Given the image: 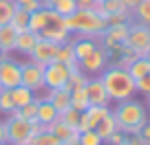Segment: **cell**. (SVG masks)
Instances as JSON below:
<instances>
[{
  "instance_id": "1",
  "label": "cell",
  "mask_w": 150,
  "mask_h": 145,
  "mask_svg": "<svg viewBox=\"0 0 150 145\" xmlns=\"http://www.w3.org/2000/svg\"><path fill=\"white\" fill-rule=\"evenodd\" d=\"M112 110V117L117 121V130L124 134H137L141 130L146 121H148V110H146V103H141L139 99H126V101L115 103Z\"/></svg>"
},
{
  "instance_id": "2",
  "label": "cell",
  "mask_w": 150,
  "mask_h": 145,
  "mask_svg": "<svg viewBox=\"0 0 150 145\" xmlns=\"http://www.w3.org/2000/svg\"><path fill=\"white\" fill-rule=\"evenodd\" d=\"M99 79H102V84H104V88H106L110 101H115V103L132 99L137 95L135 79L130 77V73H128L126 68H119V66H115V64H108L106 70L99 75Z\"/></svg>"
},
{
  "instance_id": "3",
  "label": "cell",
  "mask_w": 150,
  "mask_h": 145,
  "mask_svg": "<svg viewBox=\"0 0 150 145\" xmlns=\"http://www.w3.org/2000/svg\"><path fill=\"white\" fill-rule=\"evenodd\" d=\"M64 22L71 35H86V38H95V40H99L104 29L108 27L106 20L99 13H95L93 9H77L75 13L66 15Z\"/></svg>"
},
{
  "instance_id": "4",
  "label": "cell",
  "mask_w": 150,
  "mask_h": 145,
  "mask_svg": "<svg viewBox=\"0 0 150 145\" xmlns=\"http://www.w3.org/2000/svg\"><path fill=\"white\" fill-rule=\"evenodd\" d=\"M42 40H51L55 44H64L71 40V33L66 29V22L60 13H55L53 9H49V15H47V22H44L42 31L38 33Z\"/></svg>"
},
{
  "instance_id": "5",
  "label": "cell",
  "mask_w": 150,
  "mask_h": 145,
  "mask_svg": "<svg viewBox=\"0 0 150 145\" xmlns=\"http://www.w3.org/2000/svg\"><path fill=\"white\" fill-rule=\"evenodd\" d=\"M22 84V62L0 53V88L13 90Z\"/></svg>"
},
{
  "instance_id": "6",
  "label": "cell",
  "mask_w": 150,
  "mask_h": 145,
  "mask_svg": "<svg viewBox=\"0 0 150 145\" xmlns=\"http://www.w3.org/2000/svg\"><path fill=\"white\" fill-rule=\"evenodd\" d=\"M128 27H130V22H128V24H108V27L104 29V33L99 35V46L106 48L110 57L126 44Z\"/></svg>"
},
{
  "instance_id": "7",
  "label": "cell",
  "mask_w": 150,
  "mask_h": 145,
  "mask_svg": "<svg viewBox=\"0 0 150 145\" xmlns=\"http://www.w3.org/2000/svg\"><path fill=\"white\" fill-rule=\"evenodd\" d=\"M7 127V143L9 145H27L33 139V123L24 121V119L7 117L5 119Z\"/></svg>"
},
{
  "instance_id": "8",
  "label": "cell",
  "mask_w": 150,
  "mask_h": 145,
  "mask_svg": "<svg viewBox=\"0 0 150 145\" xmlns=\"http://www.w3.org/2000/svg\"><path fill=\"white\" fill-rule=\"evenodd\" d=\"M126 46L132 48L137 55H146V53L150 51V27L139 24V22H130Z\"/></svg>"
},
{
  "instance_id": "9",
  "label": "cell",
  "mask_w": 150,
  "mask_h": 145,
  "mask_svg": "<svg viewBox=\"0 0 150 145\" xmlns=\"http://www.w3.org/2000/svg\"><path fill=\"white\" fill-rule=\"evenodd\" d=\"M108 64H110V55H108V51L102 48V46H97L91 55H86L84 60L77 62V66H80L88 77H99L104 70H106Z\"/></svg>"
},
{
  "instance_id": "10",
  "label": "cell",
  "mask_w": 150,
  "mask_h": 145,
  "mask_svg": "<svg viewBox=\"0 0 150 145\" xmlns=\"http://www.w3.org/2000/svg\"><path fill=\"white\" fill-rule=\"evenodd\" d=\"M22 86H27L29 90H33L35 95H40L44 88V66L35 64V62H22Z\"/></svg>"
},
{
  "instance_id": "11",
  "label": "cell",
  "mask_w": 150,
  "mask_h": 145,
  "mask_svg": "<svg viewBox=\"0 0 150 145\" xmlns=\"http://www.w3.org/2000/svg\"><path fill=\"white\" fill-rule=\"evenodd\" d=\"M71 68L60 62H51V64L44 66V88L53 90V88H64L66 79H69Z\"/></svg>"
},
{
  "instance_id": "12",
  "label": "cell",
  "mask_w": 150,
  "mask_h": 145,
  "mask_svg": "<svg viewBox=\"0 0 150 145\" xmlns=\"http://www.w3.org/2000/svg\"><path fill=\"white\" fill-rule=\"evenodd\" d=\"M55 53H57V44L51 42V40H38V44L33 46V51L29 53V60L35 62V64H51V62H55Z\"/></svg>"
},
{
  "instance_id": "13",
  "label": "cell",
  "mask_w": 150,
  "mask_h": 145,
  "mask_svg": "<svg viewBox=\"0 0 150 145\" xmlns=\"http://www.w3.org/2000/svg\"><path fill=\"white\" fill-rule=\"evenodd\" d=\"M108 112H110V106H88L84 112L80 114V125H77V132L95 130V125H97V123L102 121Z\"/></svg>"
},
{
  "instance_id": "14",
  "label": "cell",
  "mask_w": 150,
  "mask_h": 145,
  "mask_svg": "<svg viewBox=\"0 0 150 145\" xmlns=\"http://www.w3.org/2000/svg\"><path fill=\"white\" fill-rule=\"evenodd\" d=\"M84 88H86V97H88L91 106H110V103H112L99 77H91V79L86 81Z\"/></svg>"
},
{
  "instance_id": "15",
  "label": "cell",
  "mask_w": 150,
  "mask_h": 145,
  "mask_svg": "<svg viewBox=\"0 0 150 145\" xmlns=\"http://www.w3.org/2000/svg\"><path fill=\"white\" fill-rule=\"evenodd\" d=\"M71 46H73L75 60L80 62V60H84L86 55H91V53L99 46V40L86 38V35H71Z\"/></svg>"
},
{
  "instance_id": "16",
  "label": "cell",
  "mask_w": 150,
  "mask_h": 145,
  "mask_svg": "<svg viewBox=\"0 0 150 145\" xmlns=\"http://www.w3.org/2000/svg\"><path fill=\"white\" fill-rule=\"evenodd\" d=\"M40 97H44L47 101H51V106L57 110V114L71 108V90H66V88L47 90V95H40Z\"/></svg>"
},
{
  "instance_id": "17",
  "label": "cell",
  "mask_w": 150,
  "mask_h": 145,
  "mask_svg": "<svg viewBox=\"0 0 150 145\" xmlns=\"http://www.w3.org/2000/svg\"><path fill=\"white\" fill-rule=\"evenodd\" d=\"M57 117H60V114H57V110L51 106V101H47L44 97L38 95V119H35V121L40 123V125L47 127V125H51Z\"/></svg>"
},
{
  "instance_id": "18",
  "label": "cell",
  "mask_w": 150,
  "mask_h": 145,
  "mask_svg": "<svg viewBox=\"0 0 150 145\" xmlns=\"http://www.w3.org/2000/svg\"><path fill=\"white\" fill-rule=\"evenodd\" d=\"M38 40H40V35H38V33H33V31H22V33H18V35H16V46H13V51L20 53V55H27V57H29V53L33 51V46L38 44Z\"/></svg>"
},
{
  "instance_id": "19",
  "label": "cell",
  "mask_w": 150,
  "mask_h": 145,
  "mask_svg": "<svg viewBox=\"0 0 150 145\" xmlns=\"http://www.w3.org/2000/svg\"><path fill=\"white\" fill-rule=\"evenodd\" d=\"M16 35H18V33H16L9 24H2V27H0V53H2V55H11V53H13Z\"/></svg>"
},
{
  "instance_id": "20",
  "label": "cell",
  "mask_w": 150,
  "mask_h": 145,
  "mask_svg": "<svg viewBox=\"0 0 150 145\" xmlns=\"http://www.w3.org/2000/svg\"><path fill=\"white\" fill-rule=\"evenodd\" d=\"M55 62L69 66V68H75L77 66V60H75V53H73V46H71V40L64 44H57V53H55Z\"/></svg>"
},
{
  "instance_id": "21",
  "label": "cell",
  "mask_w": 150,
  "mask_h": 145,
  "mask_svg": "<svg viewBox=\"0 0 150 145\" xmlns=\"http://www.w3.org/2000/svg\"><path fill=\"white\" fill-rule=\"evenodd\" d=\"M95 132L102 136L104 143L108 141V136H110V134H115V132H117V121H115V117H112V110H110V112H108L106 117H104L102 121L97 123V125H95Z\"/></svg>"
},
{
  "instance_id": "22",
  "label": "cell",
  "mask_w": 150,
  "mask_h": 145,
  "mask_svg": "<svg viewBox=\"0 0 150 145\" xmlns=\"http://www.w3.org/2000/svg\"><path fill=\"white\" fill-rule=\"evenodd\" d=\"M91 77L86 75L84 70L80 68V66H75V68H71V73H69V79H66V84H64V88L66 90H75V88H84L86 86V81H88Z\"/></svg>"
},
{
  "instance_id": "23",
  "label": "cell",
  "mask_w": 150,
  "mask_h": 145,
  "mask_svg": "<svg viewBox=\"0 0 150 145\" xmlns=\"http://www.w3.org/2000/svg\"><path fill=\"white\" fill-rule=\"evenodd\" d=\"M11 97H13V106L16 108H22V106H27L29 101H33V99L38 97L35 92H33V90H29L27 86H16L13 90H11Z\"/></svg>"
},
{
  "instance_id": "24",
  "label": "cell",
  "mask_w": 150,
  "mask_h": 145,
  "mask_svg": "<svg viewBox=\"0 0 150 145\" xmlns=\"http://www.w3.org/2000/svg\"><path fill=\"white\" fill-rule=\"evenodd\" d=\"M128 73H130V77H132L135 81H137V79H141L144 75H148V73H150V62L146 60L144 55L137 57V60L132 62L130 66H128Z\"/></svg>"
},
{
  "instance_id": "25",
  "label": "cell",
  "mask_w": 150,
  "mask_h": 145,
  "mask_svg": "<svg viewBox=\"0 0 150 145\" xmlns=\"http://www.w3.org/2000/svg\"><path fill=\"white\" fill-rule=\"evenodd\" d=\"M132 22L150 27V0H141L139 5L132 9Z\"/></svg>"
},
{
  "instance_id": "26",
  "label": "cell",
  "mask_w": 150,
  "mask_h": 145,
  "mask_svg": "<svg viewBox=\"0 0 150 145\" xmlns=\"http://www.w3.org/2000/svg\"><path fill=\"white\" fill-rule=\"evenodd\" d=\"M88 97H86V88H75L71 90V108L77 110V112H84L86 108H88Z\"/></svg>"
},
{
  "instance_id": "27",
  "label": "cell",
  "mask_w": 150,
  "mask_h": 145,
  "mask_svg": "<svg viewBox=\"0 0 150 145\" xmlns=\"http://www.w3.org/2000/svg\"><path fill=\"white\" fill-rule=\"evenodd\" d=\"M47 15H49V9H38V11H31V15H29V31L33 33H40L44 27V22H47Z\"/></svg>"
},
{
  "instance_id": "28",
  "label": "cell",
  "mask_w": 150,
  "mask_h": 145,
  "mask_svg": "<svg viewBox=\"0 0 150 145\" xmlns=\"http://www.w3.org/2000/svg\"><path fill=\"white\" fill-rule=\"evenodd\" d=\"M29 11H22V9H16L13 18H11L9 27L13 29L16 33H22V31H29Z\"/></svg>"
},
{
  "instance_id": "29",
  "label": "cell",
  "mask_w": 150,
  "mask_h": 145,
  "mask_svg": "<svg viewBox=\"0 0 150 145\" xmlns=\"http://www.w3.org/2000/svg\"><path fill=\"white\" fill-rule=\"evenodd\" d=\"M29 145H62V141L57 139L53 132L42 130V132H38V134H33V139H31Z\"/></svg>"
},
{
  "instance_id": "30",
  "label": "cell",
  "mask_w": 150,
  "mask_h": 145,
  "mask_svg": "<svg viewBox=\"0 0 150 145\" xmlns=\"http://www.w3.org/2000/svg\"><path fill=\"white\" fill-rule=\"evenodd\" d=\"M16 9H18V7H16L13 0H0V27L11 22V18H13Z\"/></svg>"
},
{
  "instance_id": "31",
  "label": "cell",
  "mask_w": 150,
  "mask_h": 145,
  "mask_svg": "<svg viewBox=\"0 0 150 145\" xmlns=\"http://www.w3.org/2000/svg\"><path fill=\"white\" fill-rule=\"evenodd\" d=\"M53 11L60 13L62 18H66V15H71V13L77 11V2H75V0H57L55 5H53Z\"/></svg>"
},
{
  "instance_id": "32",
  "label": "cell",
  "mask_w": 150,
  "mask_h": 145,
  "mask_svg": "<svg viewBox=\"0 0 150 145\" xmlns=\"http://www.w3.org/2000/svg\"><path fill=\"white\" fill-rule=\"evenodd\" d=\"M13 97H11V90L0 88V114H9L13 110Z\"/></svg>"
},
{
  "instance_id": "33",
  "label": "cell",
  "mask_w": 150,
  "mask_h": 145,
  "mask_svg": "<svg viewBox=\"0 0 150 145\" xmlns=\"http://www.w3.org/2000/svg\"><path fill=\"white\" fill-rule=\"evenodd\" d=\"M80 114L77 110H73V108H69V110H64V112H60V119L66 123L69 127H73V130H77V125H80Z\"/></svg>"
},
{
  "instance_id": "34",
  "label": "cell",
  "mask_w": 150,
  "mask_h": 145,
  "mask_svg": "<svg viewBox=\"0 0 150 145\" xmlns=\"http://www.w3.org/2000/svg\"><path fill=\"white\" fill-rule=\"evenodd\" d=\"M80 145H104V141L95 130H84L80 132Z\"/></svg>"
},
{
  "instance_id": "35",
  "label": "cell",
  "mask_w": 150,
  "mask_h": 145,
  "mask_svg": "<svg viewBox=\"0 0 150 145\" xmlns=\"http://www.w3.org/2000/svg\"><path fill=\"white\" fill-rule=\"evenodd\" d=\"M16 2V7H18V9H22V11H29V13H31V11H38V9H42V0H13Z\"/></svg>"
},
{
  "instance_id": "36",
  "label": "cell",
  "mask_w": 150,
  "mask_h": 145,
  "mask_svg": "<svg viewBox=\"0 0 150 145\" xmlns=\"http://www.w3.org/2000/svg\"><path fill=\"white\" fill-rule=\"evenodd\" d=\"M135 88H137V92L144 95V97H146V95H150V73L135 81Z\"/></svg>"
},
{
  "instance_id": "37",
  "label": "cell",
  "mask_w": 150,
  "mask_h": 145,
  "mask_svg": "<svg viewBox=\"0 0 150 145\" xmlns=\"http://www.w3.org/2000/svg\"><path fill=\"white\" fill-rule=\"evenodd\" d=\"M137 134L141 136V141H144V145H150V119L141 125V130L137 132Z\"/></svg>"
},
{
  "instance_id": "38",
  "label": "cell",
  "mask_w": 150,
  "mask_h": 145,
  "mask_svg": "<svg viewBox=\"0 0 150 145\" xmlns=\"http://www.w3.org/2000/svg\"><path fill=\"white\" fill-rule=\"evenodd\" d=\"M119 145H144V141H141L139 134H126Z\"/></svg>"
},
{
  "instance_id": "39",
  "label": "cell",
  "mask_w": 150,
  "mask_h": 145,
  "mask_svg": "<svg viewBox=\"0 0 150 145\" xmlns=\"http://www.w3.org/2000/svg\"><path fill=\"white\" fill-rule=\"evenodd\" d=\"M124 136H126V134H124V132H115V134H110V136H108V141H106V143L108 145H119V143H122V141H124Z\"/></svg>"
},
{
  "instance_id": "40",
  "label": "cell",
  "mask_w": 150,
  "mask_h": 145,
  "mask_svg": "<svg viewBox=\"0 0 150 145\" xmlns=\"http://www.w3.org/2000/svg\"><path fill=\"white\" fill-rule=\"evenodd\" d=\"M77 2V9H93L99 0H75Z\"/></svg>"
},
{
  "instance_id": "41",
  "label": "cell",
  "mask_w": 150,
  "mask_h": 145,
  "mask_svg": "<svg viewBox=\"0 0 150 145\" xmlns=\"http://www.w3.org/2000/svg\"><path fill=\"white\" fill-rule=\"evenodd\" d=\"M119 2H122V5L126 7L128 11H132V9H135V7L139 5V2H141V0H119Z\"/></svg>"
},
{
  "instance_id": "42",
  "label": "cell",
  "mask_w": 150,
  "mask_h": 145,
  "mask_svg": "<svg viewBox=\"0 0 150 145\" xmlns=\"http://www.w3.org/2000/svg\"><path fill=\"white\" fill-rule=\"evenodd\" d=\"M0 143H7V127H5V121H0Z\"/></svg>"
},
{
  "instance_id": "43",
  "label": "cell",
  "mask_w": 150,
  "mask_h": 145,
  "mask_svg": "<svg viewBox=\"0 0 150 145\" xmlns=\"http://www.w3.org/2000/svg\"><path fill=\"white\" fill-rule=\"evenodd\" d=\"M57 0H42V5H44V9H53V5H55Z\"/></svg>"
},
{
  "instance_id": "44",
  "label": "cell",
  "mask_w": 150,
  "mask_h": 145,
  "mask_svg": "<svg viewBox=\"0 0 150 145\" xmlns=\"http://www.w3.org/2000/svg\"><path fill=\"white\" fill-rule=\"evenodd\" d=\"M146 110L150 112V95H146Z\"/></svg>"
},
{
  "instance_id": "45",
  "label": "cell",
  "mask_w": 150,
  "mask_h": 145,
  "mask_svg": "<svg viewBox=\"0 0 150 145\" xmlns=\"http://www.w3.org/2000/svg\"><path fill=\"white\" fill-rule=\"evenodd\" d=\"M144 57H146V60H148V62H150V51H148V53H146V55H144Z\"/></svg>"
},
{
  "instance_id": "46",
  "label": "cell",
  "mask_w": 150,
  "mask_h": 145,
  "mask_svg": "<svg viewBox=\"0 0 150 145\" xmlns=\"http://www.w3.org/2000/svg\"><path fill=\"white\" fill-rule=\"evenodd\" d=\"M0 145H9V143H0Z\"/></svg>"
},
{
  "instance_id": "47",
  "label": "cell",
  "mask_w": 150,
  "mask_h": 145,
  "mask_svg": "<svg viewBox=\"0 0 150 145\" xmlns=\"http://www.w3.org/2000/svg\"><path fill=\"white\" fill-rule=\"evenodd\" d=\"M62 145H64V143H62Z\"/></svg>"
},
{
  "instance_id": "48",
  "label": "cell",
  "mask_w": 150,
  "mask_h": 145,
  "mask_svg": "<svg viewBox=\"0 0 150 145\" xmlns=\"http://www.w3.org/2000/svg\"><path fill=\"white\" fill-rule=\"evenodd\" d=\"M102 2H104V0H102Z\"/></svg>"
},
{
  "instance_id": "49",
  "label": "cell",
  "mask_w": 150,
  "mask_h": 145,
  "mask_svg": "<svg viewBox=\"0 0 150 145\" xmlns=\"http://www.w3.org/2000/svg\"><path fill=\"white\" fill-rule=\"evenodd\" d=\"M27 145H29V143H27Z\"/></svg>"
}]
</instances>
